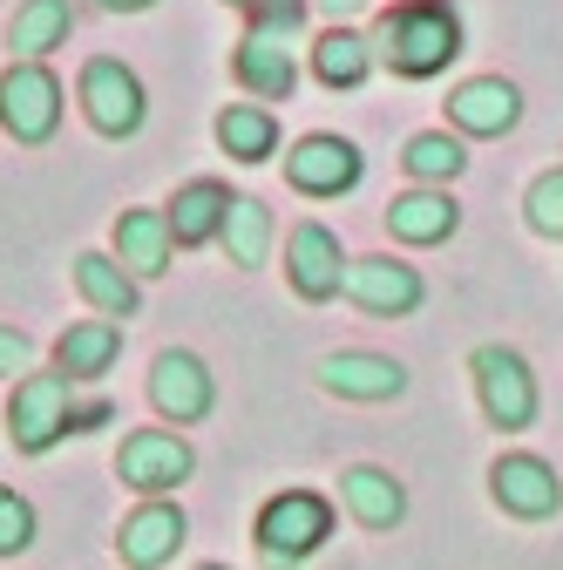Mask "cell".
I'll use <instances>...</instances> for the list:
<instances>
[{"label":"cell","instance_id":"cell-16","mask_svg":"<svg viewBox=\"0 0 563 570\" xmlns=\"http://www.w3.org/2000/svg\"><path fill=\"white\" fill-rule=\"evenodd\" d=\"M184 537H190V523H184L177 503H144V510L122 523L116 550H122L129 570H157V563H170V557L184 550Z\"/></svg>","mask_w":563,"mask_h":570},{"label":"cell","instance_id":"cell-20","mask_svg":"<svg viewBox=\"0 0 563 570\" xmlns=\"http://www.w3.org/2000/svg\"><path fill=\"white\" fill-rule=\"evenodd\" d=\"M116 353H122V326L116 320H82L55 340V367L68 381H102L116 367Z\"/></svg>","mask_w":563,"mask_h":570},{"label":"cell","instance_id":"cell-13","mask_svg":"<svg viewBox=\"0 0 563 570\" xmlns=\"http://www.w3.org/2000/svg\"><path fill=\"white\" fill-rule=\"evenodd\" d=\"M293 41H299V35H271V28H251V35L238 41L231 68H238V82H245L258 102H293V89H299Z\"/></svg>","mask_w":563,"mask_h":570},{"label":"cell","instance_id":"cell-26","mask_svg":"<svg viewBox=\"0 0 563 570\" xmlns=\"http://www.w3.org/2000/svg\"><path fill=\"white\" fill-rule=\"evenodd\" d=\"M407 177L421 184V190H435V184H455L462 170H468V150H462V136H448V129H428V136H407Z\"/></svg>","mask_w":563,"mask_h":570},{"label":"cell","instance_id":"cell-5","mask_svg":"<svg viewBox=\"0 0 563 570\" xmlns=\"http://www.w3.org/2000/svg\"><path fill=\"white\" fill-rule=\"evenodd\" d=\"M0 129L14 142H48L61 129V82L41 61H14L0 76Z\"/></svg>","mask_w":563,"mask_h":570},{"label":"cell","instance_id":"cell-21","mask_svg":"<svg viewBox=\"0 0 563 570\" xmlns=\"http://www.w3.org/2000/svg\"><path fill=\"white\" fill-rule=\"evenodd\" d=\"M170 218L164 210H122L116 218V258H122V272L129 278H157L164 265H170Z\"/></svg>","mask_w":563,"mask_h":570},{"label":"cell","instance_id":"cell-35","mask_svg":"<svg viewBox=\"0 0 563 570\" xmlns=\"http://www.w3.org/2000/svg\"><path fill=\"white\" fill-rule=\"evenodd\" d=\"M225 8H251V0H225Z\"/></svg>","mask_w":563,"mask_h":570},{"label":"cell","instance_id":"cell-37","mask_svg":"<svg viewBox=\"0 0 563 570\" xmlns=\"http://www.w3.org/2000/svg\"><path fill=\"white\" fill-rule=\"evenodd\" d=\"M401 8H407V0H401Z\"/></svg>","mask_w":563,"mask_h":570},{"label":"cell","instance_id":"cell-1","mask_svg":"<svg viewBox=\"0 0 563 570\" xmlns=\"http://www.w3.org/2000/svg\"><path fill=\"white\" fill-rule=\"evenodd\" d=\"M462 55V21L442 8V0H407V8H387L374 28V61H387L401 82H428Z\"/></svg>","mask_w":563,"mask_h":570},{"label":"cell","instance_id":"cell-28","mask_svg":"<svg viewBox=\"0 0 563 570\" xmlns=\"http://www.w3.org/2000/svg\"><path fill=\"white\" fill-rule=\"evenodd\" d=\"M523 210H530V232H543V238H563V170H543V177L530 184Z\"/></svg>","mask_w":563,"mask_h":570},{"label":"cell","instance_id":"cell-7","mask_svg":"<svg viewBox=\"0 0 563 570\" xmlns=\"http://www.w3.org/2000/svg\"><path fill=\"white\" fill-rule=\"evenodd\" d=\"M360 177H367V157L346 136H299L286 150V184L299 197H346Z\"/></svg>","mask_w":563,"mask_h":570},{"label":"cell","instance_id":"cell-2","mask_svg":"<svg viewBox=\"0 0 563 570\" xmlns=\"http://www.w3.org/2000/svg\"><path fill=\"white\" fill-rule=\"evenodd\" d=\"M333 537V503L319 489H286L258 510V563L265 570H299Z\"/></svg>","mask_w":563,"mask_h":570},{"label":"cell","instance_id":"cell-23","mask_svg":"<svg viewBox=\"0 0 563 570\" xmlns=\"http://www.w3.org/2000/svg\"><path fill=\"white\" fill-rule=\"evenodd\" d=\"M76 293L89 299L96 320H129V313H136V278H129L122 258H109V252H82V258H76Z\"/></svg>","mask_w":563,"mask_h":570},{"label":"cell","instance_id":"cell-32","mask_svg":"<svg viewBox=\"0 0 563 570\" xmlns=\"http://www.w3.org/2000/svg\"><path fill=\"white\" fill-rule=\"evenodd\" d=\"M109 421H116L109 401H76V428H68V435H96V428H109Z\"/></svg>","mask_w":563,"mask_h":570},{"label":"cell","instance_id":"cell-3","mask_svg":"<svg viewBox=\"0 0 563 570\" xmlns=\"http://www.w3.org/2000/svg\"><path fill=\"white\" fill-rule=\"evenodd\" d=\"M468 374H475V401L488 414V428H503V435H523L536 421V374L516 346H475L468 353Z\"/></svg>","mask_w":563,"mask_h":570},{"label":"cell","instance_id":"cell-17","mask_svg":"<svg viewBox=\"0 0 563 570\" xmlns=\"http://www.w3.org/2000/svg\"><path fill=\"white\" fill-rule=\"evenodd\" d=\"M387 232L401 245H448L462 232V204L448 190H401L387 204Z\"/></svg>","mask_w":563,"mask_h":570},{"label":"cell","instance_id":"cell-12","mask_svg":"<svg viewBox=\"0 0 563 570\" xmlns=\"http://www.w3.org/2000/svg\"><path fill=\"white\" fill-rule=\"evenodd\" d=\"M346 265H354V258L339 252V238H333L326 225H299V232L286 238V278H293V293L313 299V306L346 293Z\"/></svg>","mask_w":563,"mask_h":570},{"label":"cell","instance_id":"cell-8","mask_svg":"<svg viewBox=\"0 0 563 570\" xmlns=\"http://www.w3.org/2000/svg\"><path fill=\"white\" fill-rule=\"evenodd\" d=\"M82 109H89V122L102 129V136H136L144 129V116H150V96H144V82H136V68H122V61H109V55H96L89 68H82Z\"/></svg>","mask_w":563,"mask_h":570},{"label":"cell","instance_id":"cell-33","mask_svg":"<svg viewBox=\"0 0 563 570\" xmlns=\"http://www.w3.org/2000/svg\"><path fill=\"white\" fill-rule=\"evenodd\" d=\"M319 14H326L333 28H346L354 14H367V0H319Z\"/></svg>","mask_w":563,"mask_h":570},{"label":"cell","instance_id":"cell-19","mask_svg":"<svg viewBox=\"0 0 563 570\" xmlns=\"http://www.w3.org/2000/svg\"><path fill=\"white\" fill-rule=\"evenodd\" d=\"M225 210H231V190L218 177H190L170 204H164V218H170V238L177 245H210L225 232Z\"/></svg>","mask_w":563,"mask_h":570},{"label":"cell","instance_id":"cell-27","mask_svg":"<svg viewBox=\"0 0 563 570\" xmlns=\"http://www.w3.org/2000/svg\"><path fill=\"white\" fill-rule=\"evenodd\" d=\"M225 252H231V265H265V252H271V210L258 204V197H231V210H225Z\"/></svg>","mask_w":563,"mask_h":570},{"label":"cell","instance_id":"cell-6","mask_svg":"<svg viewBox=\"0 0 563 570\" xmlns=\"http://www.w3.org/2000/svg\"><path fill=\"white\" fill-rule=\"evenodd\" d=\"M190 469H197V455H190L184 435H170V428H136V435L122 442V455H116V475L136 495H150V503H157V495H170V489H184Z\"/></svg>","mask_w":563,"mask_h":570},{"label":"cell","instance_id":"cell-25","mask_svg":"<svg viewBox=\"0 0 563 570\" xmlns=\"http://www.w3.org/2000/svg\"><path fill=\"white\" fill-rule=\"evenodd\" d=\"M367 68H374V41L354 35V28H326V35L313 41V76H319L326 89H360Z\"/></svg>","mask_w":563,"mask_h":570},{"label":"cell","instance_id":"cell-34","mask_svg":"<svg viewBox=\"0 0 563 570\" xmlns=\"http://www.w3.org/2000/svg\"><path fill=\"white\" fill-rule=\"evenodd\" d=\"M109 14H144V8H157V0H102Z\"/></svg>","mask_w":563,"mask_h":570},{"label":"cell","instance_id":"cell-4","mask_svg":"<svg viewBox=\"0 0 563 570\" xmlns=\"http://www.w3.org/2000/svg\"><path fill=\"white\" fill-rule=\"evenodd\" d=\"M68 428H76V381L61 367L55 374H21L14 401H8V435L21 455H48Z\"/></svg>","mask_w":563,"mask_h":570},{"label":"cell","instance_id":"cell-24","mask_svg":"<svg viewBox=\"0 0 563 570\" xmlns=\"http://www.w3.org/2000/svg\"><path fill=\"white\" fill-rule=\"evenodd\" d=\"M218 150H225L231 164H265V157L278 150V116H271L265 102H231V109L218 116Z\"/></svg>","mask_w":563,"mask_h":570},{"label":"cell","instance_id":"cell-18","mask_svg":"<svg viewBox=\"0 0 563 570\" xmlns=\"http://www.w3.org/2000/svg\"><path fill=\"white\" fill-rule=\"evenodd\" d=\"M339 503H346V517H354L360 530H394V523L407 517V489H401L387 469L360 462V469L339 475Z\"/></svg>","mask_w":563,"mask_h":570},{"label":"cell","instance_id":"cell-10","mask_svg":"<svg viewBox=\"0 0 563 570\" xmlns=\"http://www.w3.org/2000/svg\"><path fill=\"white\" fill-rule=\"evenodd\" d=\"M488 495L510 510V517H523V523H543V517H556L563 510V482H556V469L543 462V455H496V469H488Z\"/></svg>","mask_w":563,"mask_h":570},{"label":"cell","instance_id":"cell-30","mask_svg":"<svg viewBox=\"0 0 563 570\" xmlns=\"http://www.w3.org/2000/svg\"><path fill=\"white\" fill-rule=\"evenodd\" d=\"M251 28H271V35H299L306 14H313V0H251Z\"/></svg>","mask_w":563,"mask_h":570},{"label":"cell","instance_id":"cell-14","mask_svg":"<svg viewBox=\"0 0 563 570\" xmlns=\"http://www.w3.org/2000/svg\"><path fill=\"white\" fill-rule=\"evenodd\" d=\"M319 387L339 394V401H401L407 394V367L387 361V353L346 346V353H326L319 361Z\"/></svg>","mask_w":563,"mask_h":570},{"label":"cell","instance_id":"cell-36","mask_svg":"<svg viewBox=\"0 0 563 570\" xmlns=\"http://www.w3.org/2000/svg\"><path fill=\"white\" fill-rule=\"evenodd\" d=\"M204 570H225V563H204Z\"/></svg>","mask_w":563,"mask_h":570},{"label":"cell","instance_id":"cell-22","mask_svg":"<svg viewBox=\"0 0 563 570\" xmlns=\"http://www.w3.org/2000/svg\"><path fill=\"white\" fill-rule=\"evenodd\" d=\"M68 35H76V8H68V0H21L14 21H8L14 61H41V55H55Z\"/></svg>","mask_w":563,"mask_h":570},{"label":"cell","instance_id":"cell-9","mask_svg":"<svg viewBox=\"0 0 563 570\" xmlns=\"http://www.w3.org/2000/svg\"><path fill=\"white\" fill-rule=\"evenodd\" d=\"M150 401H157V414L164 421H204L210 414V401H218V381H210V367L197 361V353H184V346H164L157 361H150Z\"/></svg>","mask_w":563,"mask_h":570},{"label":"cell","instance_id":"cell-11","mask_svg":"<svg viewBox=\"0 0 563 570\" xmlns=\"http://www.w3.org/2000/svg\"><path fill=\"white\" fill-rule=\"evenodd\" d=\"M346 299L360 313H374V320H401V313H414L428 299V285H421V272L401 265V258H354L346 265Z\"/></svg>","mask_w":563,"mask_h":570},{"label":"cell","instance_id":"cell-15","mask_svg":"<svg viewBox=\"0 0 563 570\" xmlns=\"http://www.w3.org/2000/svg\"><path fill=\"white\" fill-rule=\"evenodd\" d=\"M448 122L462 136H510L523 122V89L503 82V76H475L448 96Z\"/></svg>","mask_w":563,"mask_h":570},{"label":"cell","instance_id":"cell-31","mask_svg":"<svg viewBox=\"0 0 563 570\" xmlns=\"http://www.w3.org/2000/svg\"><path fill=\"white\" fill-rule=\"evenodd\" d=\"M28 367H34V340H28L21 326H0V374L14 381V374H28Z\"/></svg>","mask_w":563,"mask_h":570},{"label":"cell","instance_id":"cell-29","mask_svg":"<svg viewBox=\"0 0 563 570\" xmlns=\"http://www.w3.org/2000/svg\"><path fill=\"white\" fill-rule=\"evenodd\" d=\"M34 543V503L14 489H0V557H21Z\"/></svg>","mask_w":563,"mask_h":570}]
</instances>
